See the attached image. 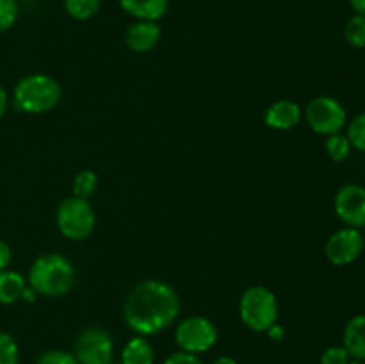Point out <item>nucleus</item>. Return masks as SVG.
<instances>
[{"mask_svg": "<svg viewBox=\"0 0 365 364\" xmlns=\"http://www.w3.org/2000/svg\"><path fill=\"white\" fill-rule=\"evenodd\" d=\"M180 313V298L163 280H143L132 288L123 305L125 321L141 335L159 334Z\"/></svg>", "mask_w": 365, "mask_h": 364, "instance_id": "obj_1", "label": "nucleus"}, {"mask_svg": "<svg viewBox=\"0 0 365 364\" xmlns=\"http://www.w3.org/2000/svg\"><path fill=\"white\" fill-rule=\"evenodd\" d=\"M27 282L38 295L64 296L75 284L73 264L61 253H45L32 263Z\"/></svg>", "mask_w": 365, "mask_h": 364, "instance_id": "obj_2", "label": "nucleus"}, {"mask_svg": "<svg viewBox=\"0 0 365 364\" xmlns=\"http://www.w3.org/2000/svg\"><path fill=\"white\" fill-rule=\"evenodd\" d=\"M61 100V86L56 79L43 74L27 75L14 86L13 103L27 114H41L53 109Z\"/></svg>", "mask_w": 365, "mask_h": 364, "instance_id": "obj_3", "label": "nucleus"}, {"mask_svg": "<svg viewBox=\"0 0 365 364\" xmlns=\"http://www.w3.org/2000/svg\"><path fill=\"white\" fill-rule=\"evenodd\" d=\"M239 314L242 323L253 332H267L278 320V300L271 289L253 285L246 289L239 302Z\"/></svg>", "mask_w": 365, "mask_h": 364, "instance_id": "obj_4", "label": "nucleus"}, {"mask_svg": "<svg viewBox=\"0 0 365 364\" xmlns=\"http://www.w3.org/2000/svg\"><path fill=\"white\" fill-rule=\"evenodd\" d=\"M56 221L64 238L71 239V241H82L91 236L96 218L88 200L78 198V196H68L57 207Z\"/></svg>", "mask_w": 365, "mask_h": 364, "instance_id": "obj_5", "label": "nucleus"}, {"mask_svg": "<svg viewBox=\"0 0 365 364\" xmlns=\"http://www.w3.org/2000/svg\"><path fill=\"white\" fill-rule=\"evenodd\" d=\"M305 116L310 128L323 136L339 134L348 121L344 106L334 96H316L314 100H310Z\"/></svg>", "mask_w": 365, "mask_h": 364, "instance_id": "obj_6", "label": "nucleus"}, {"mask_svg": "<svg viewBox=\"0 0 365 364\" xmlns=\"http://www.w3.org/2000/svg\"><path fill=\"white\" fill-rule=\"evenodd\" d=\"M175 339L182 352L202 353L212 348L217 341V328L203 316L185 318L175 330Z\"/></svg>", "mask_w": 365, "mask_h": 364, "instance_id": "obj_7", "label": "nucleus"}, {"mask_svg": "<svg viewBox=\"0 0 365 364\" xmlns=\"http://www.w3.org/2000/svg\"><path fill=\"white\" fill-rule=\"evenodd\" d=\"M113 338L100 327H89L75 341V359L78 364H113Z\"/></svg>", "mask_w": 365, "mask_h": 364, "instance_id": "obj_8", "label": "nucleus"}, {"mask_svg": "<svg viewBox=\"0 0 365 364\" xmlns=\"http://www.w3.org/2000/svg\"><path fill=\"white\" fill-rule=\"evenodd\" d=\"M364 246L365 239L360 228L344 227L328 238L324 253L331 264L346 266V264H351L359 259L360 253L364 252Z\"/></svg>", "mask_w": 365, "mask_h": 364, "instance_id": "obj_9", "label": "nucleus"}, {"mask_svg": "<svg viewBox=\"0 0 365 364\" xmlns=\"http://www.w3.org/2000/svg\"><path fill=\"white\" fill-rule=\"evenodd\" d=\"M335 214L342 223L353 228L365 227V188L359 184H346L337 191L334 200Z\"/></svg>", "mask_w": 365, "mask_h": 364, "instance_id": "obj_10", "label": "nucleus"}, {"mask_svg": "<svg viewBox=\"0 0 365 364\" xmlns=\"http://www.w3.org/2000/svg\"><path fill=\"white\" fill-rule=\"evenodd\" d=\"M160 36L163 31L157 25V21H146V20H138L135 24H132L127 29V34H125V43L130 50L138 54L150 52L157 46V43L160 41Z\"/></svg>", "mask_w": 365, "mask_h": 364, "instance_id": "obj_11", "label": "nucleus"}, {"mask_svg": "<svg viewBox=\"0 0 365 364\" xmlns=\"http://www.w3.org/2000/svg\"><path fill=\"white\" fill-rule=\"evenodd\" d=\"M299 120H302V107L292 100H278L266 111L264 116L267 127L274 131H289L296 127Z\"/></svg>", "mask_w": 365, "mask_h": 364, "instance_id": "obj_12", "label": "nucleus"}, {"mask_svg": "<svg viewBox=\"0 0 365 364\" xmlns=\"http://www.w3.org/2000/svg\"><path fill=\"white\" fill-rule=\"evenodd\" d=\"M121 9L138 20L159 21L170 7V0H120Z\"/></svg>", "mask_w": 365, "mask_h": 364, "instance_id": "obj_13", "label": "nucleus"}, {"mask_svg": "<svg viewBox=\"0 0 365 364\" xmlns=\"http://www.w3.org/2000/svg\"><path fill=\"white\" fill-rule=\"evenodd\" d=\"M344 348L349 357L365 360V314H356L344 328Z\"/></svg>", "mask_w": 365, "mask_h": 364, "instance_id": "obj_14", "label": "nucleus"}, {"mask_svg": "<svg viewBox=\"0 0 365 364\" xmlns=\"http://www.w3.org/2000/svg\"><path fill=\"white\" fill-rule=\"evenodd\" d=\"M24 275L13 270L0 271V305H11V303L21 300V293L25 289Z\"/></svg>", "mask_w": 365, "mask_h": 364, "instance_id": "obj_15", "label": "nucleus"}, {"mask_svg": "<svg viewBox=\"0 0 365 364\" xmlns=\"http://www.w3.org/2000/svg\"><path fill=\"white\" fill-rule=\"evenodd\" d=\"M155 352L148 339L143 335L130 339L121 353V364H153Z\"/></svg>", "mask_w": 365, "mask_h": 364, "instance_id": "obj_16", "label": "nucleus"}, {"mask_svg": "<svg viewBox=\"0 0 365 364\" xmlns=\"http://www.w3.org/2000/svg\"><path fill=\"white\" fill-rule=\"evenodd\" d=\"M102 0H64V9L73 20H91L100 11Z\"/></svg>", "mask_w": 365, "mask_h": 364, "instance_id": "obj_17", "label": "nucleus"}, {"mask_svg": "<svg viewBox=\"0 0 365 364\" xmlns=\"http://www.w3.org/2000/svg\"><path fill=\"white\" fill-rule=\"evenodd\" d=\"M346 41L355 49H365V16L364 14H353L344 27Z\"/></svg>", "mask_w": 365, "mask_h": 364, "instance_id": "obj_18", "label": "nucleus"}, {"mask_svg": "<svg viewBox=\"0 0 365 364\" xmlns=\"http://www.w3.org/2000/svg\"><path fill=\"white\" fill-rule=\"evenodd\" d=\"M98 188V177H96L95 171L84 170L81 173L75 175L73 178V196L78 198L88 200L93 193Z\"/></svg>", "mask_w": 365, "mask_h": 364, "instance_id": "obj_19", "label": "nucleus"}, {"mask_svg": "<svg viewBox=\"0 0 365 364\" xmlns=\"http://www.w3.org/2000/svg\"><path fill=\"white\" fill-rule=\"evenodd\" d=\"M324 146H327V153L330 156V159L337 161V163L348 159L349 153H351V148H353L351 143H349V139L342 134L328 136L327 145Z\"/></svg>", "mask_w": 365, "mask_h": 364, "instance_id": "obj_20", "label": "nucleus"}, {"mask_svg": "<svg viewBox=\"0 0 365 364\" xmlns=\"http://www.w3.org/2000/svg\"><path fill=\"white\" fill-rule=\"evenodd\" d=\"M346 138L349 139L353 148L360 150V152H365V113L356 114L348 125V136Z\"/></svg>", "mask_w": 365, "mask_h": 364, "instance_id": "obj_21", "label": "nucleus"}, {"mask_svg": "<svg viewBox=\"0 0 365 364\" xmlns=\"http://www.w3.org/2000/svg\"><path fill=\"white\" fill-rule=\"evenodd\" d=\"M20 350L16 341L7 332H0V364H18Z\"/></svg>", "mask_w": 365, "mask_h": 364, "instance_id": "obj_22", "label": "nucleus"}, {"mask_svg": "<svg viewBox=\"0 0 365 364\" xmlns=\"http://www.w3.org/2000/svg\"><path fill=\"white\" fill-rule=\"evenodd\" d=\"M18 7L16 0H0V34L11 31L18 20Z\"/></svg>", "mask_w": 365, "mask_h": 364, "instance_id": "obj_23", "label": "nucleus"}, {"mask_svg": "<svg viewBox=\"0 0 365 364\" xmlns=\"http://www.w3.org/2000/svg\"><path fill=\"white\" fill-rule=\"evenodd\" d=\"M36 364H78L73 353H68L64 350H48L43 353Z\"/></svg>", "mask_w": 365, "mask_h": 364, "instance_id": "obj_24", "label": "nucleus"}, {"mask_svg": "<svg viewBox=\"0 0 365 364\" xmlns=\"http://www.w3.org/2000/svg\"><path fill=\"white\" fill-rule=\"evenodd\" d=\"M351 357L344 346H330L321 355V364H349Z\"/></svg>", "mask_w": 365, "mask_h": 364, "instance_id": "obj_25", "label": "nucleus"}, {"mask_svg": "<svg viewBox=\"0 0 365 364\" xmlns=\"http://www.w3.org/2000/svg\"><path fill=\"white\" fill-rule=\"evenodd\" d=\"M164 364H203L195 353H187V352H177V353H171Z\"/></svg>", "mask_w": 365, "mask_h": 364, "instance_id": "obj_26", "label": "nucleus"}, {"mask_svg": "<svg viewBox=\"0 0 365 364\" xmlns=\"http://www.w3.org/2000/svg\"><path fill=\"white\" fill-rule=\"evenodd\" d=\"M11 259H13V250H11V246L6 241L0 239V271L7 270V266L11 264Z\"/></svg>", "mask_w": 365, "mask_h": 364, "instance_id": "obj_27", "label": "nucleus"}, {"mask_svg": "<svg viewBox=\"0 0 365 364\" xmlns=\"http://www.w3.org/2000/svg\"><path fill=\"white\" fill-rule=\"evenodd\" d=\"M267 334H269V338L273 339V341H282V339H284V335H285V330H284V327H282V325L274 323L273 327L267 328Z\"/></svg>", "mask_w": 365, "mask_h": 364, "instance_id": "obj_28", "label": "nucleus"}, {"mask_svg": "<svg viewBox=\"0 0 365 364\" xmlns=\"http://www.w3.org/2000/svg\"><path fill=\"white\" fill-rule=\"evenodd\" d=\"M7 106H9V95H7L6 88H4V86L0 84V118H2L4 114H6Z\"/></svg>", "mask_w": 365, "mask_h": 364, "instance_id": "obj_29", "label": "nucleus"}, {"mask_svg": "<svg viewBox=\"0 0 365 364\" xmlns=\"http://www.w3.org/2000/svg\"><path fill=\"white\" fill-rule=\"evenodd\" d=\"M36 296H38V293H36L34 289L31 288V285H25L24 293H21V300H25V302L32 303V302H36Z\"/></svg>", "mask_w": 365, "mask_h": 364, "instance_id": "obj_30", "label": "nucleus"}, {"mask_svg": "<svg viewBox=\"0 0 365 364\" xmlns=\"http://www.w3.org/2000/svg\"><path fill=\"white\" fill-rule=\"evenodd\" d=\"M349 4H351V9L356 14H364L365 16V0H349Z\"/></svg>", "mask_w": 365, "mask_h": 364, "instance_id": "obj_31", "label": "nucleus"}, {"mask_svg": "<svg viewBox=\"0 0 365 364\" xmlns=\"http://www.w3.org/2000/svg\"><path fill=\"white\" fill-rule=\"evenodd\" d=\"M212 364H237V360H235L234 357H227V355H223V357H217V359L214 360Z\"/></svg>", "mask_w": 365, "mask_h": 364, "instance_id": "obj_32", "label": "nucleus"}, {"mask_svg": "<svg viewBox=\"0 0 365 364\" xmlns=\"http://www.w3.org/2000/svg\"><path fill=\"white\" fill-rule=\"evenodd\" d=\"M349 364H365V360H356V359H353V360H349Z\"/></svg>", "mask_w": 365, "mask_h": 364, "instance_id": "obj_33", "label": "nucleus"}, {"mask_svg": "<svg viewBox=\"0 0 365 364\" xmlns=\"http://www.w3.org/2000/svg\"><path fill=\"white\" fill-rule=\"evenodd\" d=\"M364 239H365V227H364Z\"/></svg>", "mask_w": 365, "mask_h": 364, "instance_id": "obj_34", "label": "nucleus"}, {"mask_svg": "<svg viewBox=\"0 0 365 364\" xmlns=\"http://www.w3.org/2000/svg\"><path fill=\"white\" fill-rule=\"evenodd\" d=\"M113 364H114V363H113Z\"/></svg>", "mask_w": 365, "mask_h": 364, "instance_id": "obj_35", "label": "nucleus"}]
</instances>
